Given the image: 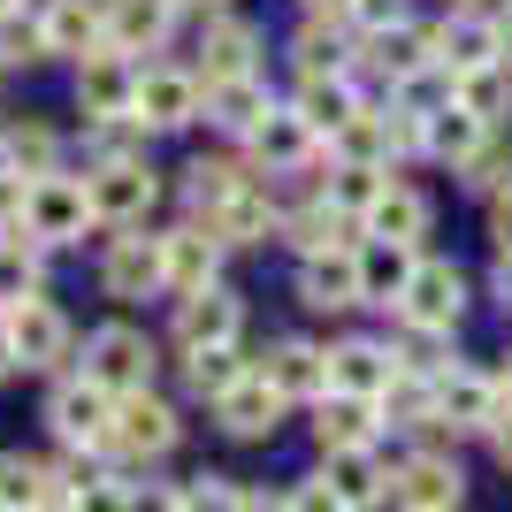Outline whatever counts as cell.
Masks as SVG:
<instances>
[{"instance_id": "31", "label": "cell", "mask_w": 512, "mask_h": 512, "mask_svg": "<svg viewBox=\"0 0 512 512\" xmlns=\"http://www.w3.org/2000/svg\"><path fill=\"white\" fill-rule=\"evenodd\" d=\"M321 482H329V490H337L344 505H375V497H383V467L367 459V444H360V451H329Z\"/></svg>"}, {"instance_id": "36", "label": "cell", "mask_w": 512, "mask_h": 512, "mask_svg": "<svg viewBox=\"0 0 512 512\" xmlns=\"http://www.w3.org/2000/svg\"><path fill=\"white\" fill-rule=\"evenodd\" d=\"M184 375H192L199 398H222V390L245 375V360H237V344H192V352H184Z\"/></svg>"}, {"instance_id": "58", "label": "cell", "mask_w": 512, "mask_h": 512, "mask_svg": "<svg viewBox=\"0 0 512 512\" xmlns=\"http://www.w3.org/2000/svg\"><path fill=\"white\" fill-rule=\"evenodd\" d=\"M192 8H230V0H192Z\"/></svg>"}, {"instance_id": "32", "label": "cell", "mask_w": 512, "mask_h": 512, "mask_svg": "<svg viewBox=\"0 0 512 512\" xmlns=\"http://www.w3.org/2000/svg\"><path fill=\"white\" fill-rule=\"evenodd\" d=\"M375 62L406 85V77H421V69L436 62V31H406V23H390V31H375Z\"/></svg>"}, {"instance_id": "11", "label": "cell", "mask_w": 512, "mask_h": 512, "mask_svg": "<svg viewBox=\"0 0 512 512\" xmlns=\"http://www.w3.org/2000/svg\"><path fill=\"white\" fill-rule=\"evenodd\" d=\"M512 39H505V16H451L436 31V62L459 77V69H482V62H505Z\"/></svg>"}, {"instance_id": "22", "label": "cell", "mask_w": 512, "mask_h": 512, "mask_svg": "<svg viewBox=\"0 0 512 512\" xmlns=\"http://www.w3.org/2000/svg\"><path fill=\"white\" fill-rule=\"evenodd\" d=\"M321 451H360L375 444V398H344V390H321Z\"/></svg>"}, {"instance_id": "44", "label": "cell", "mask_w": 512, "mask_h": 512, "mask_svg": "<svg viewBox=\"0 0 512 512\" xmlns=\"http://www.w3.org/2000/svg\"><path fill=\"white\" fill-rule=\"evenodd\" d=\"M237 184H245V176H237V169H230V161H199V169H192V207H199V214H207V207H214V199H230V192H237Z\"/></svg>"}, {"instance_id": "61", "label": "cell", "mask_w": 512, "mask_h": 512, "mask_svg": "<svg viewBox=\"0 0 512 512\" xmlns=\"http://www.w3.org/2000/svg\"><path fill=\"white\" fill-rule=\"evenodd\" d=\"M0 512H8V505H0Z\"/></svg>"}, {"instance_id": "45", "label": "cell", "mask_w": 512, "mask_h": 512, "mask_svg": "<svg viewBox=\"0 0 512 512\" xmlns=\"http://www.w3.org/2000/svg\"><path fill=\"white\" fill-rule=\"evenodd\" d=\"M176 512H237V490H230V482H214V474H207L199 490H184V497H176Z\"/></svg>"}, {"instance_id": "1", "label": "cell", "mask_w": 512, "mask_h": 512, "mask_svg": "<svg viewBox=\"0 0 512 512\" xmlns=\"http://www.w3.org/2000/svg\"><path fill=\"white\" fill-rule=\"evenodd\" d=\"M92 222V199L77 176H31V199H23V230L39 245H77Z\"/></svg>"}, {"instance_id": "37", "label": "cell", "mask_w": 512, "mask_h": 512, "mask_svg": "<svg viewBox=\"0 0 512 512\" xmlns=\"http://www.w3.org/2000/svg\"><path fill=\"white\" fill-rule=\"evenodd\" d=\"M383 413H398V428H421V421H436V383H421L413 367H398L390 375V390L375 398Z\"/></svg>"}, {"instance_id": "56", "label": "cell", "mask_w": 512, "mask_h": 512, "mask_svg": "<svg viewBox=\"0 0 512 512\" xmlns=\"http://www.w3.org/2000/svg\"><path fill=\"white\" fill-rule=\"evenodd\" d=\"M39 512H77V505H54V497H46V505H39Z\"/></svg>"}, {"instance_id": "25", "label": "cell", "mask_w": 512, "mask_h": 512, "mask_svg": "<svg viewBox=\"0 0 512 512\" xmlns=\"http://www.w3.org/2000/svg\"><path fill=\"white\" fill-rule=\"evenodd\" d=\"M260 375H268V383L283 390V398H321V390H329V352H314V344H276V360L260 367Z\"/></svg>"}, {"instance_id": "24", "label": "cell", "mask_w": 512, "mask_h": 512, "mask_svg": "<svg viewBox=\"0 0 512 512\" xmlns=\"http://www.w3.org/2000/svg\"><path fill=\"white\" fill-rule=\"evenodd\" d=\"M367 237H390V245H421L428 237V199L406 184H383V199L367 207Z\"/></svg>"}, {"instance_id": "26", "label": "cell", "mask_w": 512, "mask_h": 512, "mask_svg": "<svg viewBox=\"0 0 512 512\" xmlns=\"http://www.w3.org/2000/svg\"><path fill=\"white\" fill-rule=\"evenodd\" d=\"M451 100L467 107V115H482V123L512 115V62H482V69H459V77H451Z\"/></svg>"}, {"instance_id": "59", "label": "cell", "mask_w": 512, "mask_h": 512, "mask_svg": "<svg viewBox=\"0 0 512 512\" xmlns=\"http://www.w3.org/2000/svg\"><path fill=\"white\" fill-rule=\"evenodd\" d=\"M314 8H352V0H314Z\"/></svg>"}, {"instance_id": "27", "label": "cell", "mask_w": 512, "mask_h": 512, "mask_svg": "<svg viewBox=\"0 0 512 512\" xmlns=\"http://www.w3.org/2000/svg\"><path fill=\"white\" fill-rule=\"evenodd\" d=\"M253 31L245 23H214L207 39H199V69H207V85H230V77H253Z\"/></svg>"}, {"instance_id": "30", "label": "cell", "mask_w": 512, "mask_h": 512, "mask_svg": "<svg viewBox=\"0 0 512 512\" xmlns=\"http://www.w3.org/2000/svg\"><path fill=\"white\" fill-rule=\"evenodd\" d=\"M482 138H490V123H482V115H467L459 100H444L436 115H428V153H444V161H467Z\"/></svg>"}, {"instance_id": "21", "label": "cell", "mask_w": 512, "mask_h": 512, "mask_svg": "<svg viewBox=\"0 0 512 512\" xmlns=\"http://www.w3.org/2000/svg\"><path fill=\"white\" fill-rule=\"evenodd\" d=\"M169 245V291H207L214 283V260H222V237L207 230V222H192V230L161 237Z\"/></svg>"}, {"instance_id": "19", "label": "cell", "mask_w": 512, "mask_h": 512, "mask_svg": "<svg viewBox=\"0 0 512 512\" xmlns=\"http://www.w3.org/2000/svg\"><path fill=\"white\" fill-rule=\"evenodd\" d=\"M329 146H337L344 169H383L390 153H398V138H390V115H383V107H352V115L329 130Z\"/></svg>"}, {"instance_id": "5", "label": "cell", "mask_w": 512, "mask_h": 512, "mask_svg": "<svg viewBox=\"0 0 512 512\" xmlns=\"http://www.w3.org/2000/svg\"><path fill=\"white\" fill-rule=\"evenodd\" d=\"M46 421H54L62 444H107V428H115V390H100L92 375H77V383H62L46 398Z\"/></svg>"}, {"instance_id": "51", "label": "cell", "mask_w": 512, "mask_h": 512, "mask_svg": "<svg viewBox=\"0 0 512 512\" xmlns=\"http://www.w3.org/2000/svg\"><path fill=\"white\" fill-rule=\"evenodd\" d=\"M490 444H497V459H505V467H512V406H505V413H497V421H490Z\"/></svg>"}, {"instance_id": "40", "label": "cell", "mask_w": 512, "mask_h": 512, "mask_svg": "<svg viewBox=\"0 0 512 512\" xmlns=\"http://www.w3.org/2000/svg\"><path fill=\"white\" fill-rule=\"evenodd\" d=\"M146 138H153V130L138 123V115H92V146H100V161H146Z\"/></svg>"}, {"instance_id": "49", "label": "cell", "mask_w": 512, "mask_h": 512, "mask_svg": "<svg viewBox=\"0 0 512 512\" xmlns=\"http://www.w3.org/2000/svg\"><path fill=\"white\" fill-rule=\"evenodd\" d=\"M77 512H130V497L115 490V482H85V497H77Z\"/></svg>"}, {"instance_id": "50", "label": "cell", "mask_w": 512, "mask_h": 512, "mask_svg": "<svg viewBox=\"0 0 512 512\" xmlns=\"http://www.w3.org/2000/svg\"><path fill=\"white\" fill-rule=\"evenodd\" d=\"M490 237H497V253H512V192L497 199V214H490Z\"/></svg>"}, {"instance_id": "41", "label": "cell", "mask_w": 512, "mask_h": 512, "mask_svg": "<svg viewBox=\"0 0 512 512\" xmlns=\"http://www.w3.org/2000/svg\"><path fill=\"white\" fill-rule=\"evenodd\" d=\"M383 184H390L383 169H344V161H337V176H329V207H337V214H360V222H367V207L383 199Z\"/></svg>"}, {"instance_id": "15", "label": "cell", "mask_w": 512, "mask_h": 512, "mask_svg": "<svg viewBox=\"0 0 512 512\" xmlns=\"http://www.w3.org/2000/svg\"><path fill=\"white\" fill-rule=\"evenodd\" d=\"M276 413H283V390L268 383V375H253V367H245V375L214 398V421L230 428V436H268V428H276Z\"/></svg>"}, {"instance_id": "39", "label": "cell", "mask_w": 512, "mask_h": 512, "mask_svg": "<svg viewBox=\"0 0 512 512\" xmlns=\"http://www.w3.org/2000/svg\"><path fill=\"white\" fill-rule=\"evenodd\" d=\"M23 299H39V253H23L16 237H0V314H16Z\"/></svg>"}, {"instance_id": "6", "label": "cell", "mask_w": 512, "mask_h": 512, "mask_svg": "<svg viewBox=\"0 0 512 512\" xmlns=\"http://www.w3.org/2000/svg\"><path fill=\"white\" fill-rule=\"evenodd\" d=\"M85 375L100 390H115V398H130V390H146V375H153V344L138 337V329H100V337L85 344Z\"/></svg>"}, {"instance_id": "14", "label": "cell", "mask_w": 512, "mask_h": 512, "mask_svg": "<svg viewBox=\"0 0 512 512\" xmlns=\"http://www.w3.org/2000/svg\"><path fill=\"white\" fill-rule=\"evenodd\" d=\"M390 375H398V352H390V344L352 337V344L329 352V390H344V398H383Z\"/></svg>"}, {"instance_id": "10", "label": "cell", "mask_w": 512, "mask_h": 512, "mask_svg": "<svg viewBox=\"0 0 512 512\" xmlns=\"http://www.w3.org/2000/svg\"><path fill=\"white\" fill-rule=\"evenodd\" d=\"M39 39H46V54H77L85 62L92 46H107V0H46Z\"/></svg>"}, {"instance_id": "47", "label": "cell", "mask_w": 512, "mask_h": 512, "mask_svg": "<svg viewBox=\"0 0 512 512\" xmlns=\"http://www.w3.org/2000/svg\"><path fill=\"white\" fill-rule=\"evenodd\" d=\"M344 16L360 23V31H390V23H406V0H352Z\"/></svg>"}, {"instance_id": "60", "label": "cell", "mask_w": 512, "mask_h": 512, "mask_svg": "<svg viewBox=\"0 0 512 512\" xmlns=\"http://www.w3.org/2000/svg\"><path fill=\"white\" fill-rule=\"evenodd\" d=\"M505 398H512V367H505Z\"/></svg>"}, {"instance_id": "35", "label": "cell", "mask_w": 512, "mask_h": 512, "mask_svg": "<svg viewBox=\"0 0 512 512\" xmlns=\"http://www.w3.org/2000/svg\"><path fill=\"white\" fill-rule=\"evenodd\" d=\"M46 482H54V474H46L39 459H23V451H8V459H0V505H8V512H39L46 497H54Z\"/></svg>"}, {"instance_id": "55", "label": "cell", "mask_w": 512, "mask_h": 512, "mask_svg": "<svg viewBox=\"0 0 512 512\" xmlns=\"http://www.w3.org/2000/svg\"><path fill=\"white\" fill-rule=\"evenodd\" d=\"M398 512H459V505H398Z\"/></svg>"}, {"instance_id": "42", "label": "cell", "mask_w": 512, "mask_h": 512, "mask_svg": "<svg viewBox=\"0 0 512 512\" xmlns=\"http://www.w3.org/2000/svg\"><path fill=\"white\" fill-rule=\"evenodd\" d=\"M299 69H306V77H344V69H352V54H344V31H321V23H306V31H299Z\"/></svg>"}, {"instance_id": "12", "label": "cell", "mask_w": 512, "mask_h": 512, "mask_svg": "<svg viewBox=\"0 0 512 512\" xmlns=\"http://www.w3.org/2000/svg\"><path fill=\"white\" fill-rule=\"evenodd\" d=\"M237 329H245V306H237L222 283L184 291V306H176V344H184V352H192V344H237Z\"/></svg>"}, {"instance_id": "48", "label": "cell", "mask_w": 512, "mask_h": 512, "mask_svg": "<svg viewBox=\"0 0 512 512\" xmlns=\"http://www.w3.org/2000/svg\"><path fill=\"white\" fill-rule=\"evenodd\" d=\"M23 199H31V184L0 161V230H16V222H23Z\"/></svg>"}, {"instance_id": "16", "label": "cell", "mask_w": 512, "mask_h": 512, "mask_svg": "<svg viewBox=\"0 0 512 512\" xmlns=\"http://www.w3.org/2000/svg\"><path fill=\"white\" fill-rule=\"evenodd\" d=\"M299 299L321 306V314H344V306H360V253H306L299 268Z\"/></svg>"}, {"instance_id": "4", "label": "cell", "mask_w": 512, "mask_h": 512, "mask_svg": "<svg viewBox=\"0 0 512 512\" xmlns=\"http://www.w3.org/2000/svg\"><path fill=\"white\" fill-rule=\"evenodd\" d=\"M107 299H146V291H169V245L161 237H115L100 260Z\"/></svg>"}, {"instance_id": "7", "label": "cell", "mask_w": 512, "mask_h": 512, "mask_svg": "<svg viewBox=\"0 0 512 512\" xmlns=\"http://www.w3.org/2000/svg\"><path fill=\"white\" fill-rule=\"evenodd\" d=\"M107 444L130 451V459H161V451L176 444V413L153 398V390H130V398H115V428H107Z\"/></svg>"}, {"instance_id": "29", "label": "cell", "mask_w": 512, "mask_h": 512, "mask_svg": "<svg viewBox=\"0 0 512 512\" xmlns=\"http://www.w3.org/2000/svg\"><path fill=\"white\" fill-rule=\"evenodd\" d=\"M398 505H459V467L436 459V451L406 459V467H398Z\"/></svg>"}, {"instance_id": "8", "label": "cell", "mask_w": 512, "mask_h": 512, "mask_svg": "<svg viewBox=\"0 0 512 512\" xmlns=\"http://www.w3.org/2000/svg\"><path fill=\"white\" fill-rule=\"evenodd\" d=\"M130 115H138L146 130H184L199 115V77H184V69H138Z\"/></svg>"}, {"instance_id": "28", "label": "cell", "mask_w": 512, "mask_h": 512, "mask_svg": "<svg viewBox=\"0 0 512 512\" xmlns=\"http://www.w3.org/2000/svg\"><path fill=\"white\" fill-rule=\"evenodd\" d=\"M406 276H413V245H390V237H375V245L360 253V291H367L375 306H398Z\"/></svg>"}, {"instance_id": "53", "label": "cell", "mask_w": 512, "mask_h": 512, "mask_svg": "<svg viewBox=\"0 0 512 512\" xmlns=\"http://www.w3.org/2000/svg\"><path fill=\"white\" fill-rule=\"evenodd\" d=\"M8 367H23V360H16V337H8V321H0V375H8Z\"/></svg>"}, {"instance_id": "20", "label": "cell", "mask_w": 512, "mask_h": 512, "mask_svg": "<svg viewBox=\"0 0 512 512\" xmlns=\"http://www.w3.org/2000/svg\"><path fill=\"white\" fill-rule=\"evenodd\" d=\"M253 153L268 161V169H299L306 153H314V123H306L299 107H268L253 130Z\"/></svg>"}, {"instance_id": "38", "label": "cell", "mask_w": 512, "mask_h": 512, "mask_svg": "<svg viewBox=\"0 0 512 512\" xmlns=\"http://www.w3.org/2000/svg\"><path fill=\"white\" fill-rule=\"evenodd\" d=\"M352 107H360V100H352V85H344V77H306V92H299V115L314 123V138H321V130H337Z\"/></svg>"}, {"instance_id": "43", "label": "cell", "mask_w": 512, "mask_h": 512, "mask_svg": "<svg viewBox=\"0 0 512 512\" xmlns=\"http://www.w3.org/2000/svg\"><path fill=\"white\" fill-rule=\"evenodd\" d=\"M459 169H467L474 192H490V199H505V192H512V146H497V138H482V146H474Z\"/></svg>"}, {"instance_id": "52", "label": "cell", "mask_w": 512, "mask_h": 512, "mask_svg": "<svg viewBox=\"0 0 512 512\" xmlns=\"http://www.w3.org/2000/svg\"><path fill=\"white\" fill-rule=\"evenodd\" d=\"M497 299L512 306V253H497Z\"/></svg>"}, {"instance_id": "9", "label": "cell", "mask_w": 512, "mask_h": 512, "mask_svg": "<svg viewBox=\"0 0 512 512\" xmlns=\"http://www.w3.org/2000/svg\"><path fill=\"white\" fill-rule=\"evenodd\" d=\"M77 100H85V123H92V115H130V100H138V69H130L115 46H92L85 62H77Z\"/></svg>"}, {"instance_id": "17", "label": "cell", "mask_w": 512, "mask_h": 512, "mask_svg": "<svg viewBox=\"0 0 512 512\" xmlns=\"http://www.w3.org/2000/svg\"><path fill=\"white\" fill-rule=\"evenodd\" d=\"M207 230L222 237V245H260V237L276 230V199H268L253 176H245L230 199H214V207H207Z\"/></svg>"}, {"instance_id": "13", "label": "cell", "mask_w": 512, "mask_h": 512, "mask_svg": "<svg viewBox=\"0 0 512 512\" xmlns=\"http://www.w3.org/2000/svg\"><path fill=\"white\" fill-rule=\"evenodd\" d=\"M8 337H16L23 367H62L69 360V321H62V306H46V299H23L8 314Z\"/></svg>"}, {"instance_id": "57", "label": "cell", "mask_w": 512, "mask_h": 512, "mask_svg": "<svg viewBox=\"0 0 512 512\" xmlns=\"http://www.w3.org/2000/svg\"><path fill=\"white\" fill-rule=\"evenodd\" d=\"M16 8H23V0H0V16H16Z\"/></svg>"}, {"instance_id": "3", "label": "cell", "mask_w": 512, "mask_h": 512, "mask_svg": "<svg viewBox=\"0 0 512 512\" xmlns=\"http://www.w3.org/2000/svg\"><path fill=\"white\" fill-rule=\"evenodd\" d=\"M85 199H92V222H146L153 199H161V176L146 161H100L85 176Z\"/></svg>"}, {"instance_id": "34", "label": "cell", "mask_w": 512, "mask_h": 512, "mask_svg": "<svg viewBox=\"0 0 512 512\" xmlns=\"http://www.w3.org/2000/svg\"><path fill=\"white\" fill-rule=\"evenodd\" d=\"M344 230H352V214H337L329 199L291 214V245H299V253H344Z\"/></svg>"}, {"instance_id": "46", "label": "cell", "mask_w": 512, "mask_h": 512, "mask_svg": "<svg viewBox=\"0 0 512 512\" xmlns=\"http://www.w3.org/2000/svg\"><path fill=\"white\" fill-rule=\"evenodd\" d=\"M283 512H352V505H344V497H337V490H329V482L314 474V482H299V490L283 497Z\"/></svg>"}, {"instance_id": "23", "label": "cell", "mask_w": 512, "mask_h": 512, "mask_svg": "<svg viewBox=\"0 0 512 512\" xmlns=\"http://www.w3.org/2000/svg\"><path fill=\"white\" fill-rule=\"evenodd\" d=\"M176 0H107V46L115 54H146L161 31H169Z\"/></svg>"}, {"instance_id": "33", "label": "cell", "mask_w": 512, "mask_h": 512, "mask_svg": "<svg viewBox=\"0 0 512 512\" xmlns=\"http://www.w3.org/2000/svg\"><path fill=\"white\" fill-rule=\"evenodd\" d=\"M207 92H214V115H207V123L237 130V138H253V130H260V115H268V92H260L253 77H230V85H207Z\"/></svg>"}, {"instance_id": "54", "label": "cell", "mask_w": 512, "mask_h": 512, "mask_svg": "<svg viewBox=\"0 0 512 512\" xmlns=\"http://www.w3.org/2000/svg\"><path fill=\"white\" fill-rule=\"evenodd\" d=\"M237 512H283V505H268V497H237Z\"/></svg>"}, {"instance_id": "18", "label": "cell", "mask_w": 512, "mask_h": 512, "mask_svg": "<svg viewBox=\"0 0 512 512\" xmlns=\"http://www.w3.org/2000/svg\"><path fill=\"white\" fill-rule=\"evenodd\" d=\"M497 383L490 375H474V367H451V375H436V421L451 428H490L497 421Z\"/></svg>"}, {"instance_id": "2", "label": "cell", "mask_w": 512, "mask_h": 512, "mask_svg": "<svg viewBox=\"0 0 512 512\" xmlns=\"http://www.w3.org/2000/svg\"><path fill=\"white\" fill-rule=\"evenodd\" d=\"M398 314H406V329H451L467 314V276L451 260H413L406 291H398Z\"/></svg>"}]
</instances>
